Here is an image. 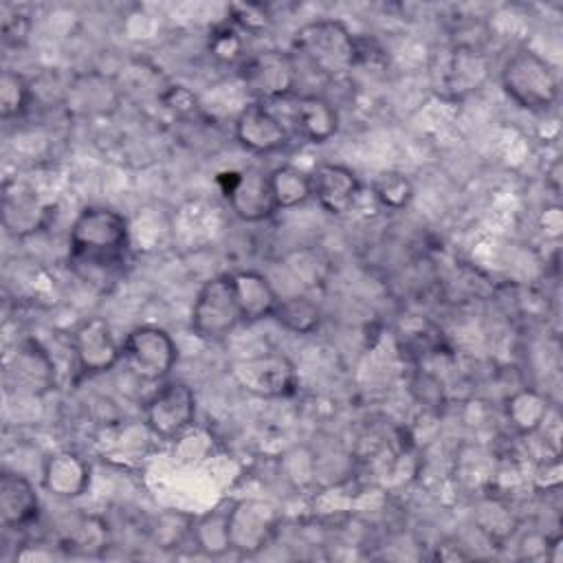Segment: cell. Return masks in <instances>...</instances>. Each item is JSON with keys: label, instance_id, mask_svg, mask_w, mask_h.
Here are the masks:
<instances>
[{"label": "cell", "instance_id": "10", "mask_svg": "<svg viewBox=\"0 0 563 563\" xmlns=\"http://www.w3.org/2000/svg\"><path fill=\"white\" fill-rule=\"evenodd\" d=\"M73 354L84 376L110 372L121 361V345L114 341L110 325L101 317L81 321L73 332Z\"/></svg>", "mask_w": 563, "mask_h": 563}, {"label": "cell", "instance_id": "22", "mask_svg": "<svg viewBox=\"0 0 563 563\" xmlns=\"http://www.w3.org/2000/svg\"><path fill=\"white\" fill-rule=\"evenodd\" d=\"M231 506H218L209 515H205L196 526H194V541L196 548L202 550L209 556L224 554L231 550V537H229V515Z\"/></svg>", "mask_w": 563, "mask_h": 563}, {"label": "cell", "instance_id": "19", "mask_svg": "<svg viewBox=\"0 0 563 563\" xmlns=\"http://www.w3.org/2000/svg\"><path fill=\"white\" fill-rule=\"evenodd\" d=\"M548 400L534 389H521L512 394L506 405V416L510 424L523 435L539 431L548 420Z\"/></svg>", "mask_w": 563, "mask_h": 563}, {"label": "cell", "instance_id": "23", "mask_svg": "<svg viewBox=\"0 0 563 563\" xmlns=\"http://www.w3.org/2000/svg\"><path fill=\"white\" fill-rule=\"evenodd\" d=\"M372 194L383 209L402 211L413 198V183L402 172H383L374 178Z\"/></svg>", "mask_w": 563, "mask_h": 563}, {"label": "cell", "instance_id": "8", "mask_svg": "<svg viewBox=\"0 0 563 563\" xmlns=\"http://www.w3.org/2000/svg\"><path fill=\"white\" fill-rule=\"evenodd\" d=\"M222 194L231 211L242 222H264L277 213V205L268 185V174L246 167L218 174Z\"/></svg>", "mask_w": 563, "mask_h": 563}, {"label": "cell", "instance_id": "18", "mask_svg": "<svg viewBox=\"0 0 563 563\" xmlns=\"http://www.w3.org/2000/svg\"><path fill=\"white\" fill-rule=\"evenodd\" d=\"M268 185H271L277 211L301 207L312 198L310 172H303L295 165H279L271 169Z\"/></svg>", "mask_w": 563, "mask_h": 563}, {"label": "cell", "instance_id": "21", "mask_svg": "<svg viewBox=\"0 0 563 563\" xmlns=\"http://www.w3.org/2000/svg\"><path fill=\"white\" fill-rule=\"evenodd\" d=\"M273 319L288 332L295 334H312L321 323V310L317 301L303 295L279 299Z\"/></svg>", "mask_w": 563, "mask_h": 563}, {"label": "cell", "instance_id": "1", "mask_svg": "<svg viewBox=\"0 0 563 563\" xmlns=\"http://www.w3.org/2000/svg\"><path fill=\"white\" fill-rule=\"evenodd\" d=\"M130 246L128 220L112 207L90 205L81 209L68 233L70 262L108 271L123 262Z\"/></svg>", "mask_w": 563, "mask_h": 563}, {"label": "cell", "instance_id": "3", "mask_svg": "<svg viewBox=\"0 0 563 563\" xmlns=\"http://www.w3.org/2000/svg\"><path fill=\"white\" fill-rule=\"evenodd\" d=\"M499 81L510 101L530 112H545L559 99V77L554 66L528 46L517 48L504 62Z\"/></svg>", "mask_w": 563, "mask_h": 563}, {"label": "cell", "instance_id": "15", "mask_svg": "<svg viewBox=\"0 0 563 563\" xmlns=\"http://www.w3.org/2000/svg\"><path fill=\"white\" fill-rule=\"evenodd\" d=\"M40 517V497L33 484L13 471L0 475V521L7 530H22Z\"/></svg>", "mask_w": 563, "mask_h": 563}, {"label": "cell", "instance_id": "12", "mask_svg": "<svg viewBox=\"0 0 563 563\" xmlns=\"http://www.w3.org/2000/svg\"><path fill=\"white\" fill-rule=\"evenodd\" d=\"M233 134L251 154H273L288 145L286 125L262 101H253L240 110L233 123Z\"/></svg>", "mask_w": 563, "mask_h": 563}, {"label": "cell", "instance_id": "13", "mask_svg": "<svg viewBox=\"0 0 563 563\" xmlns=\"http://www.w3.org/2000/svg\"><path fill=\"white\" fill-rule=\"evenodd\" d=\"M310 191L323 211L345 216L361 196V180L345 165L321 163L310 172Z\"/></svg>", "mask_w": 563, "mask_h": 563}, {"label": "cell", "instance_id": "26", "mask_svg": "<svg viewBox=\"0 0 563 563\" xmlns=\"http://www.w3.org/2000/svg\"><path fill=\"white\" fill-rule=\"evenodd\" d=\"M233 11V18H231V24H235L242 33H253V31H260L268 24V15L264 13V9L255 7V4H233L231 7Z\"/></svg>", "mask_w": 563, "mask_h": 563}, {"label": "cell", "instance_id": "7", "mask_svg": "<svg viewBox=\"0 0 563 563\" xmlns=\"http://www.w3.org/2000/svg\"><path fill=\"white\" fill-rule=\"evenodd\" d=\"M145 424L161 440H178L196 418V394L183 380L163 383L145 402Z\"/></svg>", "mask_w": 563, "mask_h": 563}, {"label": "cell", "instance_id": "2", "mask_svg": "<svg viewBox=\"0 0 563 563\" xmlns=\"http://www.w3.org/2000/svg\"><path fill=\"white\" fill-rule=\"evenodd\" d=\"M290 53L297 64L303 62L317 75L328 79L347 75L361 59L358 40L341 20L332 18L303 24L292 37Z\"/></svg>", "mask_w": 563, "mask_h": 563}, {"label": "cell", "instance_id": "6", "mask_svg": "<svg viewBox=\"0 0 563 563\" xmlns=\"http://www.w3.org/2000/svg\"><path fill=\"white\" fill-rule=\"evenodd\" d=\"M121 358L136 378L158 383L174 369L178 347L167 330L158 325H139L125 334L121 343Z\"/></svg>", "mask_w": 563, "mask_h": 563}, {"label": "cell", "instance_id": "5", "mask_svg": "<svg viewBox=\"0 0 563 563\" xmlns=\"http://www.w3.org/2000/svg\"><path fill=\"white\" fill-rule=\"evenodd\" d=\"M299 64L290 51L266 48L246 55L240 62V79L257 101H277L295 92Z\"/></svg>", "mask_w": 563, "mask_h": 563}, {"label": "cell", "instance_id": "4", "mask_svg": "<svg viewBox=\"0 0 563 563\" xmlns=\"http://www.w3.org/2000/svg\"><path fill=\"white\" fill-rule=\"evenodd\" d=\"M242 323L231 273L207 279L191 306V330L198 339L220 341Z\"/></svg>", "mask_w": 563, "mask_h": 563}, {"label": "cell", "instance_id": "28", "mask_svg": "<svg viewBox=\"0 0 563 563\" xmlns=\"http://www.w3.org/2000/svg\"><path fill=\"white\" fill-rule=\"evenodd\" d=\"M543 220H545V235H550V238H559V235H561V227H563L561 209H559V207H550V209H545Z\"/></svg>", "mask_w": 563, "mask_h": 563}, {"label": "cell", "instance_id": "14", "mask_svg": "<svg viewBox=\"0 0 563 563\" xmlns=\"http://www.w3.org/2000/svg\"><path fill=\"white\" fill-rule=\"evenodd\" d=\"M90 484V466L75 451L51 453L42 464V486L59 499H75Z\"/></svg>", "mask_w": 563, "mask_h": 563}, {"label": "cell", "instance_id": "9", "mask_svg": "<svg viewBox=\"0 0 563 563\" xmlns=\"http://www.w3.org/2000/svg\"><path fill=\"white\" fill-rule=\"evenodd\" d=\"M235 383L260 398H286L297 391L295 363L275 352L242 358L233 365Z\"/></svg>", "mask_w": 563, "mask_h": 563}, {"label": "cell", "instance_id": "27", "mask_svg": "<svg viewBox=\"0 0 563 563\" xmlns=\"http://www.w3.org/2000/svg\"><path fill=\"white\" fill-rule=\"evenodd\" d=\"M70 545L84 550L86 554H90L95 548H103V526H95V519H86L70 539Z\"/></svg>", "mask_w": 563, "mask_h": 563}, {"label": "cell", "instance_id": "16", "mask_svg": "<svg viewBox=\"0 0 563 563\" xmlns=\"http://www.w3.org/2000/svg\"><path fill=\"white\" fill-rule=\"evenodd\" d=\"M231 277L242 323H253L273 317L279 303V295L275 292L266 275L257 271H235L231 273Z\"/></svg>", "mask_w": 563, "mask_h": 563}, {"label": "cell", "instance_id": "11", "mask_svg": "<svg viewBox=\"0 0 563 563\" xmlns=\"http://www.w3.org/2000/svg\"><path fill=\"white\" fill-rule=\"evenodd\" d=\"M277 521V510L268 501L244 499L233 504L229 515L231 550H238L242 554L260 552L275 534Z\"/></svg>", "mask_w": 563, "mask_h": 563}, {"label": "cell", "instance_id": "24", "mask_svg": "<svg viewBox=\"0 0 563 563\" xmlns=\"http://www.w3.org/2000/svg\"><path fill=\"white\" fill-rule=\"evenodd\" d=\"M31 103V88L24 75L7 68L0 77V114L4 121L18 119Z\"/></svg>", "mask_w": 563, "mask_h": 563}, {"label": "cell", "instance_id": "25", "mask_svg": "<svg viewBox=\"0 0 563 563\" xmlns=\"http://www.w3.org/2000/svg\"><path fill=\"white\" fill-rule=\"evenodd\" d=\"M209 53L220 64H238L244 59V35L242 31L227 22L211 31L209 35Z\"/></svg>", "mask_w": 563, "mask_h": 563}, {"label": "cell", "instance_id": "20", "mask_svg": "<svg viewBox=\"0 0 563 563\" xmlns=\"http://www.w3.org/2000/svg\"><path fill=\"white\" fill-rule=\"evenodd\" d=\"M486 79V62L477 51L457 46L453 55L449 57V70H446V88L455 95L464 90H477L479 84Z\"/></svg>", "mask_w": 563, "mask_h": 563}, {"label": "cell", "instance_id": "17", "mask_svg": "<svg viewBox=\"0 0 563 563\" xmlns=\"http://www.w3.org/2000/svg\"><path fill=\"white\" fill-rule=\"evenodd\" d=\"M292 121L301 139L321 145L339 132V112L321 95H301L292 110Z\"/></svg>", "mask_w": 563, "mask_h": 563}]
</instances>
